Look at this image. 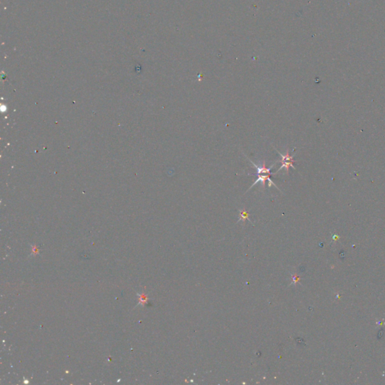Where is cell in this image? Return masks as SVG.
Segmentation results:
<instances>
[{"instance_id":"1","label":"cell","mask_w":385,"mask_h":385,"mask_svg":"<svg viewBox=\"0 0 385 385\" xmlns=\"http://www.w3.org/2000/svg\"><path fill=\"white\" fill-rule=\"evenodd\" d=\"M256 175H257V176L258 178H257V180L255 181L253 185H252L250 187L249 190L251 189V188H253V187L254 186V185H256L257 183H259V182H261L262 185H263V189L264 190L265 189V185H266V182L268 181H269V188H270V187L272 185V186L275 187V188H276L278 190V191H280V190L278 188V187H277L276 185H275V184H274V182L272 181V180H271L270 175H272V174H267V175H263L262 174H256ZM249 190H248V191H249Z\"/></svg>"},{"instance_id":"2","label":"cell","mask_w":385,"mask_h":385,"mask_svg":"<svg viewBox=\"0 0 385 385\" xmlns=\"http://www.w3.org/2000/svg\"><path fill=\"white\" fill-rule=\"evenodd\" d=\"M249 161H250V162L252 164H253L254 168H255L257 169V173H256V174H264V173H266V174H272V173H271V170H272V169L273 168L274 166H275V164L277 163V162L275 163H274L273 165H272V166L269 167V168H268V167L266 166V160H263V165H261L260 166H258L256 165V164H255L254 163L252 162V161L250 160V159H249ZM272 175H275V174H272Z\"/></svg>"},{"instance_id":"3","label":"cell","mask_w":385,"mask_h":385,"mask_svg":"<svg viewBox=\"0 0 385 385\" xmlns=\"http://www.w3.org/2000/svg\"><path fill=\"white\" fill-rule=\"evenodd\" d=\"M281 163H282V166H281L280 167V168L278 169V170H277L276 173L278 172H279L281 169H282L283 168H285L286 169V171H287V174H288V173H289V168H290V167H292V168H293V169H295V167L293 166V163H295L294 160L284 161V162H281Z\"/></svg>"},{"instance_id":"4","label":"cell","mask_w":385,"mask_h":385,"mask_svg":"<svg viewBox=\"0 0 385 385\" xmlns=\"http://www.w3.org/2000/svg\"><path fill=\"white\" fill-rule=\"evenodd\" d=\"M138 296L139 297V299H138V304H140L141 305H144L147 303V297L144 293H139V294H138Z\"/></svg>"},{"instance_id":"5","label":"cell","mask_w":385,"mask_h":385,"mask_svg":"<svg viewBox=\"0 0 385 385\" xmlns=\"http://www.w3.org/2000/svg\"><path fill=\"white\" fill-rule=\"evenodd\" d=\"M245 219H249L248 214V212L245 211V210H241V211H240V220H242L245 221Z\"/></svg>"},{"instance_id":"6","label":"cell","mask_w":385,"mask_h":385,"mask_svg":"<svg viewBox=\"0 0 385 385\" xmlns=\"http://www.w3.org/2000/svg\"><path fill=\"white\" fill-rule=\"evenodd\" d=\"M33 254H38L37 253L38 250H37V248H36V247H35V246H34V247H33Z\"/></svg>"}]
</instances>
